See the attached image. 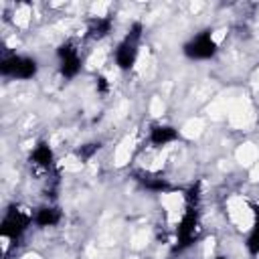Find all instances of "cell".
<instances>
[{"label":"cell","mask_w":259,"mask_h":259,"mask_svg":"<svg viewBox=\"0 0 259 259\" xmlns=\"http://www.w3.org/2000/svg\"><path fill=\"white\" fill-rule=\"evenodd\" d=\"M142 42H144V24L140 20H134L109 51L111 67H115L119 73L134 71L142 59V49H144Z\"/></svg>","instance_id":"1"},{"label":"cell","mask_w":259,"mask_h":259,"mask_svg":"<svg viewBox=\"0 0 259 259\" xmlns=\"http://www.w3.org/2000/svg\"><path fill=\"white\" fill-rule=\"evenodd\" d=\"M32 210L30 206L22 202H12L4 208L2 212V223H0V241H2V255L6 257L10 247L18 243L28 229L32 227Z\"/></svg>","instance_id":"2"},{"label":"cell","mask_w":259,"mask_h":259,"mask_svg":"<svg viewBox=\"0 0 259 259\" xmlns=\"http://www.w3.org/2000/svg\"><path fill=\"white\" fill-rule=\"evenodd\" d=\"M227 28H204L200 32H194L184 45H182V55L188 59V61H196V63H202V61H210L217 57V53L221 51V45L227 36Z\"/></svg>","instance_id":"3"},{"label":"cell","mask_w":259,"mask_h":259,"mask_svg":"<svg viewBox=\"0 0 259 259\" xmlns=\"http://www.w3.org/2000/svg\"><path fill=\"white\" fill-rule=\"evenodd\" d=\"M38 71H40V65H38L36 57L4 47L2 57H0V73L4 79L30 81L38 75Z\"/></svg>","instance_id":"4"},{"label":"cell","mask_w":259,"mask_h":259,"mask_svg":"<svg viewBox=\"0 0 259 259\" xmlns=\"http://www.w3.org/2000/svg\"><path fill=\"white\" fill-rule=\"evenodd\" d=\"M55 57H57V71L65 81H75L85 69L87 59L81 51V40L73 36L59 42V47L55 49Z\"/></svg>","instance_id":"5"},{"label":"cell","mask_w":259,"mask_h":259,"mask_svg":"<svg viewBox=\"0 0 259 259\" xmlns=\"http://www.w3.org/2000/svg\"><path fill=\"white\" fill-rule=\"evenodd\" d=\"M26 164H28L30 172L34 174V178L45 182L51 176V172L59 166V160H57L55 148L47 140H38L30 146V150L26 154Z\"/></svg>","instance_id":"6"},{"label":"cell","mask_w":259,"mask_h":259,"mask_svg":"<svg viewBox=\"0 0 259 259\" xmlns=\"http://www.w3.org/2000/svg\"><path fill=\"white\" fill-rule=\"evenodd\" d=\"M225 214H227L229 223H231L235 229L249 233V229L253 227V219H255V204L249 202L245 196L233 194V196L227 198Z\"/></svg>","instance_id":"7"},{"label":"cell","mask_w":259,"mask_h":259,"mask_svg":"<svg viewBox=\"0 0 259 259\" xmlns=\"http://www.w3.org/2000/svg\"><path fill=\"white\" fill-rule=\"evenodd\" d=\"M182 138V130H178L172 123L166 121H154L148 132H146V148H154V150H162L166 152L168 148L176 146Z\"/></svg>","instance_id":"8"},{"label":"cell","mask_w":259,"mask_h":259,"mask_svg":"<svg viewBox=\"0 0 259 259\" xmlns=\"http://www.w3.org/2000/svg\"><path fill=\"white\" fill-rule=\"evenodd\" d=\"M63 208L57 202H42L32 210V227L38 231L57 229L63 223Z\"/></svg>","instance_id":"9"},{"label":"cell","mask_w":259,"mask_h":259,"mask_svg":"<svg viewBox=\"0 0 259 259\" xmlns=\"http://www.w3.org/2000/svg\"><path fill=\"white\" fill-rule=\"evenodd\" d=\"M10 16H12L10 20H12L14 28H18V30H26V28L30 26V22H32V6L26 4V2L14 4Z\"/></svg>","instance_id":"10"},{"label":"cell","mask_w":259,"mask_h":259,"mask_svg":"<svg viewBox=\"0 0 259 259\" xmlns=\"http://www.w3.org/2000/svg\"><path fill=\"white\" fill-rule=\"evenodd\" d=\"M134 152H136V140L130 138V136H125V138L115 146V152H113V162H115V166L127 164V162L132 160Z\"/></svg>","instance_id":"11"},{"label":"cell","mask_w":259,"mask_h":259,"mask_svg":"<svg viewBox=\"0 0 259 259\" xmlns=\"http://www.w3.org/2000/svg\"><path fill=\"white\" fill-rule=\"evenodd\" d=\"M245 249L249 255L257 257L259 259V206L255 204V219H253V227L249 229L247 233V239H245Z\"/></svg>","instance_id":"12"},{"label":"cell","mask_w":259,"mask_h":259,"mask_svg":"<svg viewBox=\"0 0 259 259\" xmlns=\"http://www.w3.org/2000/svg\"><path fill=\"white\" fill-rule=\"evenodd\" d=\"M113 85H115V81H113V77H111L109 71L103 69V71H97L95 73V91L99 93L101 99L109 97V93L113 91Z\"/></svg>","instance_id":"13"},{"label":"cell","mask_w":259,"mask_h":259,"mask_svg":"<svg viewBox=\"0 0 259 259\" xmlns=\"http://www.w3.org/2000/svg\"><path fill=\"white\" fill-rule=\"evenodd\" d=\"M237 158H239L241 164H245V166H255V164H257V148L251 146V144H245V146L239 150Z\"/></svg>","instance_id":"14"},{"label":"cell","mask_w":259,"mask_h":259,"mask_svg":"<svg viewBox=\"0 0 259 259\" xmlns=\"http://www.w3.org/2000/svg\"><path fill=\"white\" fill-rule=\"evenodd\" d=\"M150 111H152V115H154V117H160V115H162V111H164V103H162V99H160V97H154V99H152Z\"/></svg>","instance_id":"15"},{"label":"cell","mask_w":259,"mask_h":259,"mask_svg":"<svg viewBox=\"0 0 259 259\" xmlns=\"http://www.w3.org/2000/svg\"><path fill=\"white\" fill-rule=\"evenodd\" d=\"M22 259H42L40 255H36V253H28V255H24Z\"/></svg>","instance_id":"16"},{"label":"cell","mask_w":259,"mask_h":259,"mask_svg":"<svg viewBox=\"0 0 259 259\" xmlns=\"http://www.w3.org/2000/svg\"><path fill=\"white\" fill-rule=\"evenodd\" d=\"M212 259H229V257H227V255H214Z\"/></svg>","instance_id":"17"},{"label":"cell","mask_w":259,"mask_h":259,"mask_svg":"<svg viewBox=\"0 0 259 259\" xmlns=\"http://www.w3.org/2000/svg\"><path fill=\"white\" fill-rule=\"evenodd\" d=\"M257 101H259V95H257Z\"/></svg>","instance_id":"18"}]
</instances>
